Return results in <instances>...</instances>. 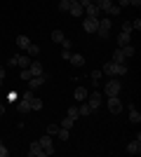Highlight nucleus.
<instances>
[{"mask_svg":"<svg viewBox=\"0 0 141 157\" xmlns=\"http://www.w3.org/2000/svg\"><path fill=\"white\" fill-rule=\"evenodd\" d=\"M104 73H106V75H127V66H125V63H115V61H111V63L104 66Z\"/></svg>","mask_w":141,"mask_h":157,"instance_id":"f257e3e1","label":"nucleus"},{"mask_svg":"<svg viewBox=\"0 0 141 157\" xmlns=\"http://www.w3.org/2000/svg\"><path fill=\"white\" fill-rule=\"evenodd\" d=\"M120 89H122L120 80H108V82H106V87H104L106 96H118V94H120Z\"/></svg>","mask_w":141,"mask_h":157,"instance_id":"f03ea898","label":"nucleus"},{"mask_svg":"<svg viewBox=\"0 0 141 157\" xmlns=\"http://www.w3.org/2000/svg\"><path fill=\"white\" fill-rule=\"evenodd\" d=\"M96 33H99V38H101V40H106L108 35H111V19H99Z\"/></svg>","mask_w":141,"mask_h":157,"instance_id":"7ed1b4c3","label":"nucleus"},{"mask_svg":"<svg viewBox=\"0 0 141 157\" xmlns=\"http://www.w3.org/2000/svg\"><path fill=\"white\" fill-rule=\"evenodd\" d=\"M38 143H40V148L45 150V155H52V152H54V145H52V136H49V134L40 136V141H38Z\"/></svg>","mask_w":141,"mask_h":157,"instance_id":"20e7f679","label":"nucleus"},{"mask_svg":"<svg viewBox=\"0 0 141 157\" xmlns=\"http://www.w3.org/2000/svg\"><path fill=\"white\" fill-rule=\"evenodd\" d=\"M87 96H89L87 105L92 108V113H94V110H99V105H101V96H99V92H92V94H87Z\"/></svg>","mask_w":141,"mask_h":157,"instance_id":"39448f33","label":"nucleus"},{"mask_svg":"<svg viewBox=\"0 0 141 157\" xmlns=\"http://www.w3.org/2000/svg\"><path fill=\"white\" fill-rule=\"evenodd\" d=\"M45 80H47L45 73H42V75H35V78H31V80H28V89H31V92H35V89H38V87H40Z\"/></svg>","mask_w":141,"mask_h":157,"instance_id":"423d86ee","label":"nucleus"},{"mask_svg":"<svg viewBox=\"0 0 141 157\" xmlns=\"http://www.w3.org/2000/svg\"><path fill=\"white\" fill-rule=\"evenodd\" d=\"M108 110L115 113V115L122 110V103H120V98H118V96H108Z\"/></svg>","mask_w":141,"mask_h":157,"instance_id":"0eeeda50","label":"nucleus"},{"mask_svg":"<svg viewBox=\"0 0 141 157\" xmlns=\"http://www.w3.org/2000/svg\"><path fill=\"white\" fill-rule=\"evenodd\" d=\"M96 26H99V19H92V17H87L85 24H82V28H85L87 33H96Z\"/></svg>","mask_w":141,"mask_h":157,"instance_id":"6e6552de","label":"nucleus"},{"mask_svg":"<svg viewBox=\"0 0 141 157\" xmlns=\"http://www.w3.org/2000/svg\"><path fill=\"white\" fill-rule=\"evenodd\" d=\"M28 155H31V157H42V155H45V150L40 148V143H38V141H33V143H31V148H28Z\"/></svg>","mask_w":141,"mask_h":157,"instance_id":"1a4fd4ad","label":"nucleus"},{"mask_svg":"<svg viewBox=\"0 0 141 157\" xmlns=\"http://www.w3.org/2000/svg\"><path fill=\"white\" fill-rule=\"evenodd\" d=\"M99 7L94 5V2H89V5H85V14H87V17H92V19H99Z\"/></svg>","mask_w":141,"mask_h":157,"instance_id":"9d476101","label":"nucleus"},{"mask_svg":"<svg viewBox=\"0 0 141 157\" xmlns=\"http://www.w3.org/2000/svg\"><path fill=\"white\" fill-rule=\"evenodd\" d=\"M68 12L73 14V17H82V14H85V7H82L80 2H73V5L68 7Z\"/></svg>","mask_w":141,"mask_h":157,"instance_id":"9b49d317","label":"nucleus"},{"mask_svg":"<svg viewBox=\"0 0 141 157\" xmlns=\"http://www.w3.org/2000/svg\"><path fill=\"white\" fill-rule=\"evenodd\" d=\"M129 40H132V33H125V31H120V35H118V47H125V45H129Z\"/></svg>","mask_w":141,"mask_h":157,"instance_id":"f8f14e48","label":"nucleus"},{"mask_svg":"<svg viewBox=\"0 0 141 157\" xmlns=\"http://www.w3.org/2000/svg\"><path fill=\"white\" fill-rule=\"evenodd\" d=\"M28 71L33 73V78H35V75H42V63H40V61H31Z\"/></svg>","mask_w":141,"mask_h":157,"instance_id":"ddd939ff","label":"nucleus"},{"mask_svg":"<svg viewBox=\"0 0 141 157\" xmlns=\"http://www.w3.org/2000/svg\"><path fill=\"white\" fill-rule=\"evenodd\" d=\"M127 152H132V155H139V152H141V141H139V138L127 145Z\"/></svg>","mask_w":141,"mask_h":157,"instance_id":"4468645a","label":"nucleus"},{"mask_svg":"<svg viewBox=\"0 0 141 157\" xmlns=\"http://www.w3.org/2000/svg\"><path fill=\"white\" fill-rule=\"evenodd\" d=\"M71 63L73 66H78V68H82V66H85V56H80V54H71Z\"/></svg>","mask_w":141,"mask_h":157,"instance_id":"2eb2a0df","label":"nucleus"},{"mask_svg":"<svg viewBox=\"0 0 141 157\" xmlns=\"http://www.w3.org/2000/svg\"><path fill=\"white\" fill-rule=\"evenodd\" d=\"M17 66H21V68H28V66H31V56H26V54L17 56Z\"/></svg>","mask_w":141,"mask_h":157,"instance_id":"dca6fc26","label":"nucleus"},{"mask_svg":"<svg viewBox=\"0 0 141 157\" xmlns=\"http://www.w3.org/2000/svg\"><path fill=\"white\" fill-rule=\"evenodd\" d=\"M17 45H19L21 49H24V52H26V49H28V45H31V40H28L26 35H19V38H17Z\"/></svg>","mask_w":141,"mask_h":157,"instance_id":"f3484780","label":"nucleus"},{"mask_svg":"<svg viewBox=\"0 0 141 157\" xmlns=\"http://www.w3.org/2000/svg\"><path fill=\"white\" fill-rule=\"evenodd\" d=\"M113 61H115V63H125V61H127V59H125V54H122V49H120V47H118V49L113 52Z\"/></svg>","mask_w":141,"mask_h":157,"instance_id":"a211bd4d","label":"nucleus"},{"mask_svg":"<svg viewBox=\"0 0 141 157\" xmlns=\"http://www.w3.org/2000/svg\"><path fill=\"white\" fill-rule=\"evenodd\" d=\"M120 10H122V7H118V5L113 2V5L106 10V14H108V17H120Z\"/></svg>","mask_w":141,"mask_h":157,"instance_id":"6ab92c4d","label":"nucleus"},{"mask_svg":"<svg viewBox=\"0 0 141 157\" xmlns=\"http://www.w3.org/2000/svg\"><path fill=\"white\" fill-rule=\"evenodd\" d=\"M28 103H31V110H42V101H40V98H35V96H33Z\"/></svg>","mask_w":141,"mask_h":157,"instance_id":"aec40b11","label":"nucleus"},{"mask_svg":"<svg viewBox=\"0 0 141 157\" xmlns=\"http://www.w3.org/2000/svg\"><path fill=\"white\" fill-rule=\"evenodd\" d=\"M26 54H28V56H38V54H40V47L31 42V45H28V49H26Z\"/></svg>","mask_w":141,"mask_h":157,"instance_id":"412c9836","label":"nucleus"},{"mask_svg":"<svg viewBox=\"0 0 141 157\" xmlns=\"http://www.w3.org/2000/svg\"><path fill=\"white\" fill-rule=\"evenodd\" d=\"M75 98H78V101H85V98H87V92H85V87H78V89H75V94H73Z\"/></svg>","mask_w":141,"mask_h":157,"instance_id":"4be33fe9","label":"nucleus"},{"mask_svg":"<svg viewBox=\"0 0 141 157\" xmlns=\"http://www.w3.org/2000/svg\"><path fill=\"white\" fill-rule=\"evenodd\" d=\"M129 120H132L134 124H139V122H141V115H139V110H136L134 105H132V113H129Z\"/></svg>","mask_w":141,"mask_h":157,"instance_id":"5701e85b","label":"nucleus"},{"mask_svg":"<svg viewBox=\"0 0 141 157\" xmlns=\"http://www.w3.org/2000/svg\"><path fill=\"white\" fill-rule=\"evenodd\" d=\"M111 5H113V0H96V7H99V10H104V12H106Z\"/></svg>","mask_w":141,"mask_h":157,"instance_id":"b1692460","label":"nucleus"},{"mask_svg":"<svg viewBox=\"0 0 141 157\" xmlns=\"http://www.w3.org/2000/svg\"><path fill=\"white\" fill-rule=\"evenodd\" d=\"M120 49H122V54H125V59L134 56V47H132V45H125V47H120Z\"/></svg>","mask_w":141,"mask_h":157,"instance_id":"393cba45","label":"nucleus"},{"mask_svg":"<svg viewBox=\"0 0 141 157\" xmlns=\"http://www.w3.org/2000/svg\"><path fill=\"white\" fill-rule=\"evenodd\" d=\"M73 122H75V120H73V117H68V115H66V117L61 120V129H71V127H73Z\"/></svg>","mask_w":141,"mask_h":157,"instance_id":"a878e982","label":"nucleus"},{"mask_svg":"<svg viewBox=\"0 0 141 157\" xmlns=\"http://www.w3.org/2000/svg\"><path fill=\"white\" fill-rule=\"evenodd\" d=\"M66 115H68V117H73V120H78V117H80V113H78V108H75V105H71V108H68V110H66Z\"/></svg>","mask_w":141,"mask_h":157,"instance_id":"bb28decb","label":"nucleus"},{"mask_svg":"<svg viewBox=\"0 0 141 157\" xmlns=\"http://www.w3.org/2000/svg\"><path fill=\"white\" fill-rule=\"evenodd\" d=\"M19 78H21V80H26V82H28V80L33 78V73L28 71V68H21V75H19Z\"/></svg>","mask_w":141,"mask_h":157,"instance_id":"cd10ccee","label":"nucleus"},{"mask_svg":"<svg viewBox=\"0 0 141 157\" xmlns=\"http://www.w3.org/2000/svg\"><path fill=\"white\" fill-rule=\"evenodd\" d=\"M59 129H61L59 124H49V127H47V134H49V136H57V134H59Z\"/></svg>","mask_w":141,"mask_h":157,"instance_id":"c85d7f7f","label":"nucleus"},{"mask_svg":"<svg viewBox=\"0 0 141 157\" xmlns=\"http://www.w3.org/2000/svg\"><path fill=\"white\" fill-rule=\"evenodd\" d=\"M89 80H92L94 85H99V80H101V71H94V73H89Z\"/></svg>","mask_w":141,"mask_h":157,"instance_id":"c756f323","label":"nucleus"},{"mask_svg":"<svg viewBox=\"0 0 141 157\" xmlns=\"http://www.w3.org/2000/svg\"><path fill=\"white\" fill-rule=\"evenodd\" d=\"M78 113H80V115H92V108H89L87 103H82L80 108H78Z\"/></svg>","mask_w":141,"mask_h":157,"instance_id":"7c9ffc66","label":"nucleus"},{"mask_svg":"<svg viewBox=\"0 0 141 157\" xmlns=\"http://www.w3.org/2000/svg\"><path fill=\"white\" fill-rule=\"evenodd\" d=\"M52 40L61 45V40H64V33H61V31H52Z\"/></svg>","mask_w":141,"mask_h":157,"instance_id":"2f4dec72","label":"nucleus"},{"mask_svg":"<svg viewBox=\"0 0 141 157\" xmlns=\"http://www.w3.org/2000/svg\"><path fill=\"white\" fill-rule=\"evenodd\" d=\"M68 7H71L68 0H59V10H61V12H68Z\"/></svg>","mask_w":141,"mask_h":157,"instance_id":"473e14b6","label":"nucleus"},{"mask_svg":"<svg viewBox=\"0 0 141 157\" xmlns=\"http://www.w3.org/2000/svg\"><path fill=\"white\" fill-rule=\"evenodd\" d=\"M122 31H125V33H132V31H134L132 21H125V24H122Z\"/></svg>","mask_w":141,"mask_h":157,"instance_id":"72a5a7b5","label":"nucleus"},{"mask_svg":"<svg viewBox=\"0 0 141 157\" xmlns=\"http://www.w3.org/2000/svg\"><path fill=\"white\" fill-rule=\"evenodd\" d=\"M57 136L61 138V141H68V129H59V134Z\"/></svg>","mask_w":141,"mask_h":157,"instance_id":"f704fd0d","label":"nucleus"},{"mask_svg":"<svg viewBox=\"0 0 141 157\" xmlns=\"http://www.w3.org/2000/svg\"><path fill=\"white\" fill-rule=\"evenodd\" d=\"M61 47H64V49H71L73 45H71V40H68V38H64V40H61Z\"/></svg>","mask_w":141,"mask_h":157,"instance_id":"c9c22d12","label":"nucleus"},{"mask_svg":"<svg viewBox=\"0 0 141 157\" xmlns=\"http://www.w3.org/2000/svg\"><path fill=\"white\" fill-rule=\"evenodd\" d=\"M17 96H19V94H17V92H10V96H7V101H10V103H14V101H17Z\"/></svg>","mask_w":141,"mask_h":157,"instance_id":"e433bc0d","label":"nucleus"},{"mask_svg":"<svg viewBox=\"0 0 141 157\" xmlns=\"http://www.w3.org/2000/svg\"><path fill=\"white\" fill-rule=\"evenodd\" d=\"M7 155H10V150H7V148H5V145H2V143H0V157H7Z\"/></svg>","mask_w":141,"mask_h":157,"instance_id":"4c0bfd02","label":"nucleus"},{"mask_svg":"<svg viewBox=\"0 0 141 157\" xmlns=\"http://www.w3.org/2000/svg\"><path fill=\"white\" fill-rule=\"evenodd\" d=\"M61 59H66V61L71 59V49H64V52H61Z\"/></svg>","mask_w":141,"mask_h":157,"instance_id":"58836bf2","label":"nucleus"},{"mask_svg":"<svg viewBox=\"0 0 141 157\" xmlns=\"http://www.w3.org/2000/svg\"><path fill=\"white\" fill-rule=\"evenodd\" d=\"M7 66H17V56H10V59H7Z\"/></svg>","mask_w":141,"mask_h":157,"instance_id":"ea45409f","label":"nucleus"},{"mask_svg":"<svg viewBox=\"0 0 141 157\" xmlns=\"http://www.w3.org/2000/svg\"><path fill=\"white\" fill-rule=\"evenodd\" d=\"M132 26H134V31H139V28H141V21L134 19V21H132Z\"/></svg>","mask_w":141,"mask_h":157,"instance_id":"a19ab883","label":"nucleus"},{"mask_svg":"<svg viewBox=\"0 0 141 157\" xmlns=\"http://www.w3.org/2000/svg\"><path fill=\"white\" fill-rule=\"evenodd\" d=\"M125 5H129V0H118V7H125Z\"/></svg>","mask_w":141,"mask_h":157,"instance_id":"79ce46f5","label":"nucleus"},{"mask_svg":"<svg viewBox=\"0 0 141 157\" xmlns=\"http://www.w3.org/2000/svg\"><path fill=\"white\" fill-rule=\"evenodd\" d=\"M2 78H5V66L0 63V80H2Z\"/></svg>","mask_w":141,"mask_h":157,"instance_id":"37998d69","label":"nucleus"},{"mask_svg":"<svg viewBox=\"0 0 141 157\" xmlns=\"http://www.w3.org/2000/svg\"><path fill=\"white\" fill-rule=\"evenodd\" d=\"M129 5H134V7H139V5H141V0H129Z\"/></svg>","mask_w":141,"mask_h":157,"instance_id":"c03bdc74","label":"nucleus"},{"mask_svg":"<svg viewBox=\"0 0 141 157\" xmlns=\"http://www.w3.org/2000/svg\"><path fill=\"white\" fill-rule=\"evenodd\" d=\"M2 115H5V105L0 103V117H2Z\"/></svg>","mask_w":141,"mask_h":157,"instance_id":"a18cd8bd","label":"nucleus"},{"mask_svg":"<svg viewBox=\"0 0 141 157\" xmlns=\"http://www.w3.org/2000/svg\"><path fill=\"white\" fill-rule=\"evenodd\" d=\"M68 2H71V5H73V2H80V0H68Z\"/></svg>","mask_w":141,"mask_h":157,"instance_id":"49530a36","label":"nucleus"},{"mask_svg":"<svg viewBox=\"0 0 141 157\" xmlns=\"http://www.w3.org/2000/svg\"><path fill=\"white\" fill-rule=\"evenodd\" d=\"M0 87H2V80H0Z\"/></svg>","mask_w":141,"mask_h":157,"instance_id":"de8ad7c7","label":"nucleus"},{"mask_svg":"<svg viewBox=\"0 0 141 157\" xmlns=\"http://www.w3.org/2000/svg\"><path fill=\"white\" fill-rule=\"evenodd\" d=\"M0 143H2V141H0Z\"/></svg>","mask_w":141,"mask_h":157,"instance_id":"09e8293b","label":"nucleus"}]
</instances>
